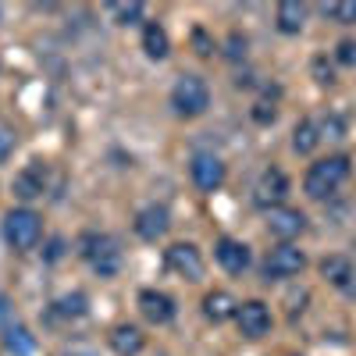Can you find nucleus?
Returning <instances> with one entry per match:
<instances>
[{
  "instance_id": "f03ea898",
  "label": "nucleus",
  "mask_w": 356,
  "mask_h": 356,
  "mask_svg": "<svg viewBox=\"0 0 356 356\" xmlns=\"http://www.w3.org/2000/svg\"><path fill=\"white\" fill-rule=\"evenodd\" d=\"M79 253L86 257V264L93 267V271H97L100 278L118 275V267H122V250H118V243L111 239V235H97V232L82 235Z\"/></svg>"
},
{
  "instance_id": "dca6fc26",
  "label": "nucleus",
  "mask_w": 356,
  "mask_h": 356,
  "mask_svg": "<svg viewBox=\"0 0 356 356\" xmlns=\"http://www.w3.org/2000/svg\"><path fill=\"white\" fill-rule=\"evenodd\" d=\"M321 275L328 278L335 289H349L353 285V278H356V271H353V260L349 257H324L321 260Z\"/></svg>"
},
{
  "instance_id": "4be33fe9",
  "label": "nucleus",
  "mask_w": 356,
  "mask_h": 356,
  "mask_svg": "<svg viewBox=\"0 0 356 356\" xmlns=\"http://www.w3.org/2000/svg\"><path fill=\"white\" fill-rule=\"evenodd\" d=\"M4 349H8V353H15V356H29V353L36 349V339L29 335L25 328H18V324H15V328H8V332H4Z\"/></svg>"
},
{
  "instance_id": "ddd939ff",
  "label": "nucleus",
  "mask_w": 356,
  "mask_h": 356,
  "mask_svg": "<svg viewBox=\"0 0 356 356\" xmlns=\"http://www.w3.org/2000/svg\"><path fill=\"white\" fill-rule=\"evenodd\" d=\"M139 310L150 324H168L175 317V300L168 292H157V289H143L139 292Z\"/></svg>"
},
{
  "instance_id": "6ab92c4d",
  "label": "nucleus",
  "mask_w": 356,
  "mask_h": 356,
  "mask_svg": "<svg viewBox=\"0 0 356 356\" xmlns=\"http://www.w3.org/2000/svg\"><path fill=\"white\" fill-rule=\"evenodd\" d=\"M143 50H146V57H150V61H164V57L171 54L168 33H164L157 22H150V25L143 29Z\"/></svg>"
},
{
  "instance_id": "c756f323",
  "label": "nucleus",
  "mask_w": 356,
  "mask_h": 356,
  "mask_svg": "<svg viewBox=\"0 0 356 356\" xmlns=\"http://www.w3.org/2000/svg\"><path fill=\"white\" fill-rule=\"evenodd\" d=\"M193 43H196V47H200V50H196V54H203V57H207V54H211V50H214V47H211V43H207V36H203V33H193Z\"/></svg>"
},
{
  "instance_id": "9b49d317",
  "label": "nucleus",
  "mask_w": 356,
  "mask_h": 356,
  "mask_svg": "<svg viewBox=\"0 0 356 356\" xmlns=\"http://www.w3.org/2000/svg\"><path fill=\"white\" fill-rule=\"evenodd\" d=\"M189 171H193V182H196L203 193H214V189H221V182H225V164H221V157H214V154H196L193 164H189Z\"/></svg>"
},
{
  "instance_id": "7ed1b4c3",
  "label": "nucleus",
  "mask_w": 356,
  "mask_h": 356,
  "mask_svg": "<svg viewBox=\"0 0 356 356\" xmlns=\"http://www.w3.org/2000/svg\"><path fill=\"white\" fill-rule=\"evenodd\" d=\"M4 239H8L11 250H22V253L36 250L40 239H43V221H40V214L29 211V207H22V211H11V214L4 218Z\"/></svg>"
},
{
  "instance_id": "cd10ccee",
  "label": "nucleus",
  "mask_w": 356,
  "mask_h": 356,
  "mask_svg": "<svg viewBox=\"0 0 356 356\" xmlns=\"http://www.w3.org/2000/svg\"><path fill=\"white\" fill-rule=\"evenodd\" d=\"M275 114H278L275 104H257V107H253V118H257V122H275Z\"/></svg>"
},
{
  "instance_id": "2eb2a0df",
  "label": "nucleus",
  "mask_w": 356,
  "mask_h": 356,
  "mask_svg": "<svg viewBox=\"0 0 356 356\" xmlns=\"http://www.w3.org/2000/svg\"><path fill=\"white\" fill-rule=\"evenodd\" d=\"M143 346H146V339H143V332L136 328V324H118V328L111 332V349L118 356H139Z\"/></svg>"
},
{
  "instance_id": "c85d7f7f",
  "label": "nucleus",
  "mask_w": 356,
  "mask_h": 356,
  "mask_svg": "<svg viewBox=\"0 0 356 356\" xmlns=\"http://www.w3.org/2000/svg\"><path fill=\"white\" fill-rule=\"evenodd\" d=\"M11 146H15V136H11L8 129H0V157H8Z\"/></svg>"
},
{
  "instance_id": "b1692460",
  "label": "nucleus",
  "mask_w": 356,
  "mask_h": 356,
  "mask_svg": "<svg viewBox=\"0 0 356 356\" xmlns=\"http://www.w3.org/2000/svg\"><path fill=\"white\" fill-rule=\"evenodd\" d=\"M107 11L114 15L118 25H136L143 18V4H139V0H132V4H107Z\"/></svg>"
},
{
  "instance_id": "393cba45",
  "label": "nucleus",
  "mask_w": 356,
  "mask_h": 356,
  "mask_svg": "<svg viewBox=\"0 0 356 356\" xmlns=\"http://www.w3.org/2000/svg\"><path fill=\"white\" fill-rule=\"evenodd\" d=\"M317 132H321V139H342L346 136V122L339 114H324L317 122Z\"/></svg>"
},
{
  "instance_id": "f8f14e48",
  "label": "nucleus",
  "mask_w": 356,
  "mask_h": 356,
  "mask_svg": "<svg viewBox=\"0 0 356 356\" xmlns=\"http://www.w3.org/2000/svg\"><path fill=\"white\" fill-rule=\"evenodd\" d=\"M214 257H218V264L225 267L228 275H243L246 267L253 264V257H250V246H246V243H239V239H218V246H214Z\"/></svg>"
},
{
  "instance_id": "f3484780",
  "label": "nucleus",
  "mask_w": 356,
  "mask_h": 356,
  "mask_svg": "<svg viewBox=\"0 0 356 356\" xmlns=\"http://www.w3.org/2000/svg\"><path fill=\"white\" fill-rule=\"evenodd\" d=\"M307 25V4H300V0H282L278 4V29L285 36H296L303 33Z\"/></svg>"
},
{
  "instance_id": "f257e3e1",
  "label": "nucleus",
  "mask_w": 356,
  "mask_h": 356,
  "mask_svg": "<svg viewBox=\"0 0 356 356\" xmlns=\"http://www.w3.org/2000/svg\"><path fill=\"white\" fill-rule=\"evenodd\" d=\"M346 178H349V157L335 154V157H324V161L310 164V171L303 178V189H307L310 200H328Z\"/></svg>"
},
{
  "instance_id": "5701e85b",
  "label": "nucleus",
  "mask_w": 356,
  "mask_h": 356,
  "mask_svg": "<svg viewBox=\"0 0 356 356\" xmlns=\"http://www.w3.org/2000/svg\"><path fill=\"white\" fill-rule=\"evenodd\" d=\"M332 22H342V25H353L356 22V0H335V4H324L321 8Z\"/></svg>"
},
{
  "instance_id": "bb28decb",
  "label": "nucleus",
  "mask_w": 356,
  "mask_h": 356,
  "mask_svg": "<svg viewBox=\"0 0 356 356\" xmlns=\"http://www.w3.org/2000/svg\"><path fill=\"white\" fill-rule=\"evenodd\" d=\"M339 65H356V43L353 40H346V43H339Z\"/></svg>"
},
{
  "instance_id": "7c9ffc66",
  "label": "nucleus",
  "mask_w": 356,
  "mask_h": 356,
  "mask_svg": "<svg viewBox=\"0 0 356 356\" xmlns=\"http://www.w3.org/2000/svg\"><path fill=\"white\" fill-rule=\"evenodd\" d=\"M8 314H11V303L4 300V296H0V328H4V332H8V324H4V321H8Z\"/></svg>"
},
{
  "instance_id": "4468645a",
  "label": "nucleus",
  "mask_w": 356,
  "mask_h": 356,
  "mask_svg": "<svg viewBox=\"0 0 356 356\" xmlns=\"http://www.w3.org/2000/svg\"><path fill=\"white\" fill-rule=\"evenodd\" d=\"M43 189H47V168L40 161H33L15 178V196L18 200H36V196H43Z\"/></svg>"
},
{
  "instance_id": "423d86ee",
  "label": "nucleus",
  "mask_w": 356,
  "mask_h": 356,
  "mask_svg": "<svg viewBox=\"0 0 356 356\" xmlns=\"http://www.w3.org/2000/svg\"><path fill=\"white\" fill-rule=\"evenodd\" d=\"M289 196V178L282 168H267L260 171L257 178V186H253V203L264 207V211H275V207H282Z\"/></svg>"
},
{
  "instance_id": "39448f33",
  "label": "nucleus",
  "mask_w": 356,
  "mask_h": 356,
  "mask_svg": "<svg viewBox=\"0 0 356 356\" xmlns=\"http://www.w3.org/2000/svg\"><path fill=\"white\" fill-rule=\"evenodd\" d=\"M303 267H307V253L296 250L292 243H282V246H275L271 253H267V260H264V278H267V282L296 278Z\"/></svg>"
},
{
  "instance_id": "412c9836",
  "label": "nucleus",
  "mask_w": 356,
  "mask_h": 356,
  "mask_svg": "<svg viewBox=\"0 0 356 356\" xmlns=\"http://www.w3.org/2000/svg\"><path fill=\"white\" fill-rule=\"evenodd\" d=\"M86 310H89V300L82 292H65L61 300L54 303V314L57 317H86Z\"/></svg>"
},
{
  "instance_id": "a878e982",
  "label": "nucleus",
  "mask_w": 356,
  "mask_h": 356,
  "mask_svg": "<svg viewBox=\"0 0 356 356\" xmlns=\"http://www.w3.org/2000/svg\"><path fill=\"white\" fill-rule=\"evenodd\" d=\"M61 356H100V353L89 346V342H72V346L61 349Z\"/></svg>"
},
{
  "instance_id": "0eeeda50",
  "label": "nucleus",
  "mask_w": 356,
  "mask_h": 356,
  "mask_svg": "<svg viewBox=\"0 0 356 356\" xmlns=\"http://www.w3.org/2000/svg\"><path fill=\"white\" fill-rule=\"evenodd\" d=\"M168 267L178 278H186V282H200L203 278V257H200V250L193 243L168 246Z\"/></svg>"
},
{
  "instance_id": "9d476101",
  "label": "nucleus",
  "mask_w": 356,
  "mask_h": 356,
  "mask_svg": "<svg viewBox=\"0 0 356 356\" xmlns=\"http://www.w3.org/2000/svg\"><path fill=\"white\" fill-rule=\"evenodd\" d=\"M307 228V214L296 211V207H275V211H267V232L278 235V239H296V235H303Z\"/></svg>"
},
{
  "instance_id": "1a4fd4ad",
  "label": "nucleus",
  "mask_w": 356,
  "mask_h": 356,
  "mask_svg": "<svg viewBox=\"0 0 356 356\" xmlns=\"http://www.w3.org/2000/svg\"><path fill=\"white\" fill-rule=\"evenodd\" d=\"M168 228H171V214H168V207L150 203V207H143V211L136 214V235H139V239H146V243L164 239Z\"/></svg>"
},
{
  "instance_id": "aec40b11",
  "label": "nucleus",
  "mask_w": 356,
  "mask_h": 356,
  "mask_svg": "<svg viewBox=\"0 0 356 356\" xmlns=\"http://www.w3.org/2000/svg\"><path fill=\"white\" fill-rule=\"evenodd\" d=\"M317 143H321L317 122L303 118V122L296 125V132H292V150H296V154H314V150H317Z\"/></svg>"
},
{
  "instance_id": "20e7f679",
  "label": "nucleus",
  "mask_w": 356,
  "mask_h": 356,
  "mask_svg": "<svg viewBox=\"0 0 356 356\" xmlns=\"http://www.w3.org/2000/svg\"><path fill=\"white\" fill-rule=\"evenodd\" d=\"M171 107L182 118H200L207 107H211V89L200 75H182L171 89Z\"/></svg>"
},
{
  "instance_id": "a211bd4d",
  "label": "nucleus",
  "mask_w": 356,
  "mask_h": 356,
  "mask_svg": "<svg viewBox=\"0 0 356 356\" xmlns=\"http://www.w3.org/2000/svg\"><path fill=\"white\" fill-rule=\"evenodd\" d=\"M203 314H207V321L225 324L228 317H235V314H239V303H235L228 292H211V296L203 300Z\"/></svg>"
},
{
  "instance_id": "6e6552de",
  "label": "nucleus",
  "mask_w": 356,
  "mask_h": 356,
  "mask_svg": "<svg viewBox=\"0 0 356 356\" xmlns=\"http://www.w3.org/2000/svg\"><path fill=\"white\" fill-rule=\"evenodd\" d=\"M235 324L246 339H264L271 332V310L260 300H250V303H239V314H235Z\"/></svg>"
}]
</instances>
